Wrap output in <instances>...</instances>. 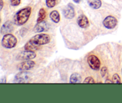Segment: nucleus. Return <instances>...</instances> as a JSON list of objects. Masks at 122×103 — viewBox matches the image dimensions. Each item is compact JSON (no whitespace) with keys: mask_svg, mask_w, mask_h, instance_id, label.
Segmentation results:
<instances>
[{"mask_svg":"<svg viewBox=\"0 0 122 103\" xmlns=\"http://www.w3.org/2000/svg\"><path fill=\"white\" fill-rule=\"evenodd\" d=\"M51 41L50 35L46 34H39L31 38L25 45V50L35 51L41 46L48 44Z\"/></svg>","mask_w":122,"mask_h":103,"instance_id":"f257e3e1","label":"nucleus"},{"mask_svg":"<svg viewBox=\"0 0 122 103\" xmlns=\"http://www.w3.org/2000/svg\"><path fill=\"white\" fill-rule=\"evenodd\" d=\"M32 8L26 7L18 11L14 16V23L16 25H23L27 22L30 16Z\"/></svg>","mask_w":122,"mask_h":103,"instance_id":"f03ea898","label":"nucleus"},{"mask_svg":"<svg viewBox=\"0 0 122 103\" xmlns=\"http://www.w3.org/2000/svg\"><path fill=\"white\" fill-rule=\"evenodd\" d=\"M17 43V39L13 34H5L2 37L1 44L2 46L7 49H12L15 47Z\"/></svg>","mask_w":122,"mask_h":103,"instance_id":"7ed1b4c3","label":"nucleus"},{"mask_svg":"<svg viewBox=\"0 0 122 103\" xmlns=\"http://www.w3.org/2000/svg\"><path fill=\"white\" fill-rule=\"evenodd\" d=\"M88 63L89 67L94 70H99L101 67V62L97 56L94 55H89L88 57Z\"/></svg>","mask_w":122,"mask_h":103,"instance_id":"20e7f679","label":"nucleus"},{"mask_svg":"<svg viewBox=\"0 0 122 103\" xmlns=\"http://www.w3.org/2000/svg\"><path fill=\"white\" fill-rule=\"evenodd\" d=\"M30 73L26 72V71H21L18 73L15 77V83H27L30 79Z\"/></svg>","mask_w":122,"mask_h":103,"instance_id":"39448f33","label":"nucleus"},{"mask_svg":"<svg viewBox=\"0 0 122 103\" xmlns=\"http://www.w3.org/2000/svg\"><path fill=\"white\" fill-rule=\"evenodd\" d=\"M117 25V20L113 16L106 17L103 20V25L107 29H113Z\"/></svg>","mask_w":122,"mask_h":103,"instance_id":"423d86ee","label":"nucleus"},{"mask_svg":"<svg viewBox=\"0 0 122 103\" xmlns=\"http://www.w3.org/2000/svg\"><path fill=\"white\" fill-rule=\"evenodd\" d=\"M36 55L33 51H29V50H25L21 52L20 53L18 54L17 56V59L18 60L23 61V60H30L35 58Z\"/></svg>","mask_w":122,"mask_h":103,"instance_id":"0eeeda50","label":"nucleus"},{"mask_svg":"<svg viewBox=\"0 0 122 103\" xmlns=\"http://www.w3.org/2000/svg\"><path fill=\"white\" fill-rule=\"evenodd\" d=\"M35 65V62L34 61L26 60L19 63L17 66V68L20 71H28L33 68Z\"/></svg>","mask_w":122,"mask_h":103,"instance_id":"6e6552de","label":"nucleus"},{"mask_svg":"<svg viewBox=\"0 0 122 103\" xmlns=\"http://www.w3.org/2000/svg\"><path fill=\"white\" fill-rule=\"evenodd\" d=\"M64 17L67 19H72L75 16V8L71 4H69L63 10Z\"/></svg>","mask_w":122,"mask_h":103,"instance_id":"1a4fd4ad","label":"nucleus"},{"mask_svg":"<svg viewBox=\"0 0 122 103\" xmlns=\"http://www.w3.org/2000/svg\"><path fill=\"white\" fill-rule=\"evenodd\" d=\"M14 29L13 23L10 20L5 22L2 26L1 29V32L2 34H7L11 32Z\"/></svg>","mask_w":122,"mask_h":103,"instance_id":"9d476101","label":"nucleus"},{"mask_svg":"<svg viewBox=\"0 0 122 103\" xmlns=\"http://www.w3.org/2000/svg\"><path fill=\"white\" fill-rule=\"evenodd\" d=\"M77 23L82 28H87L89 26V22L85 15H80L77 18Z\"/></svg>","mask_w":122,"mask_h":103,"instance_id":"9b49d317","label":"nucleus"},{"mask_svg":"<svg viewBox=\"0 0 122 103\" xmlns=\"http://www.w3.org/2000/svg\"><path fill=\"white\" fill-rule=\"evenodd\" d=\"M48 29V25L45 21L38 23L34 28V31L35 32H41Z\"/></svg>","mask_w":122,"mask_h":103,"instance_id":"f8f14e48","label":"nucleus"},{"mask_svg":"<svg viewBox=\"0 0 122 103\" xmlns=\"http://www.w3.org/2000/svg\"><path fill=\"white\" fill-rule=\"evenodd\" d=\"M88 2L89 6L94 9H98L102 5L101 0H88Z\"/></svg>","mask_w":122,"mask_h":103,"instance_id":"ddd939ff","label":"nucleus"},{"mask_svg":"<svg viewBox=\"0 0 122 103\" xmlns=\"http://www.w3.org/2000/svg\"><path fill=\"white\" fill-rule=\"evenodd\" d=\"M50 16L51 20L55 23H58L60 20V15L58 11L57 10H54L51 11L50 14Z\"/></svg>","mask_w":122,"mask_h":103,"instance_id":"4468645a","label":"nucleus"},{"mask_svg":"<svg viewBox=\"0 0 122 103\" xmlns=\"http://www.w3.org/2000/svg\"><path fill=\"white\" fill-rule=\"evenodd\" d=\"M81 82V76L78 73H73L71 74L70 79L71 83H79Z\"/></svg>","mask_w":122,"mask_h":103,"instance_id":"2eb2a0df","label":"nucleus"},{"mask_svg":"<svg viewBox=\"0 0 122 103\" xmlns=\"http://www.w3.org/2000/svg\"><path fill=\"white\" fill-rule=\"evenodd\" d=\"M46 16V11L44 8H41L38 13V17L37 19V23L44 21Z\"/></svg>","mask_w":122,"mask_h":103,"instance_id":"dca6fc26","label":"nucleus"},{"mask_svg":"<svg viewBox=\"0 0 122 103\" xmlns=\"http://www.w3.org/2000/svg\"><path fill=\"white\" fill-rule=\"evenodd\" d=\"M60 0H46V5L48 8H52L59 3Z\"/></svg>","mask_w":122,"mask_h":103,"instance_id":"f3484780","label":"nucleus"},{"mask_svg":"<svg viewBox=\"0 0 122 103\" xmlns=\"http://www.w3.org/2000/svg\"><path fill=\"white\" fill-rule=\"evenodd\" d=\"M112 80H113V83H121V79H120V76L119 75V74L116 73L114 75H113V78H112Z\"/></svg>","mask_w":122,"mask_h":103,"instance_id":"a211bd4d","label":"nucleus"},{"mask_svg":"<svg viewBox=\"0 0 122 103\" xmlns=\"http://www.w3.org/2000/svg\"><path fill=\"white\" fill-rule=\"evenodd\" d=\"M84 83H95V80L93 79L92 77H88L85 80L83 81Z\"/></svg>","mask_w":122,"mask_h":103,"instance_id":"6ab92c4d","label":"nucleus"},{"mask_svg":"<svg viewBox=\"0 0 122 103\" xmlns=\"http://www.w3.org/2000/svg\"><path fill=\"white\" fill-rule=\"evenodd\" d=\"M11 4L13 6H17L21 2V0H10Z\"/></svg>","mask_w":122,"mask_h":103,"instance_id":"aec40b11","label":"nucleus"},{"mask_svg":"<svg viewBox=\"0 0 122 103\" xmlns=\"http://www.w3.org/2000/svg\"><path fill=\"white\" fill-rule=\"evenodd\" d=\"M107 73V68L106 67H103L101 69V74L102 77H104Z\"/></svg>","mask_w":122,"mask_h":103,"instance_id":"412c9836","label":"nucleus"},{"mask_svg":"<svg viewBox=\"0 0 122 103\" xmlns=\"http://www.w3.org/2000/svg\"><path fill=\"white\" fill-rule=\"evenodd\" d=\"M4 6V2L2 0H0V10L3 8Z\"/></svg>","mask_w":122,"mask_h":103,"instance_id":"4be33fe9","label":"nucleus"},{"mask_svg":"<svg viewBox=\"0 0 122 103\" xmlns=\"http://www.w3.org/2000/svg\"><path fill=\"white\" fill-rule=\"evenodd\" d=\"M82 1V0H73L74 2H76V3H77V4L80 3V2H81Z\"/></svg>","mask_w":122,"mask_h":103,"instance_id":"5701e85b","label":"nucleus"},{"mask_svg":"<svg viewBox=\"0 0 122 103\" xmlns=\"http://www.w3.org/2000/svg\"><path fill=\"white\" fill-rule=\"evenodd\" d=\"M106 83H113V81H110V80H107V81H106Z\"/></svg>","mask_w":122,"mask_h":103,"instance_id":"b1692460","label":"nucleus"},{"mask_svg":"<svg viewBox=\"0 0 122 103\" xmlns=\"http://www.w3.org/2000/svg\"><path fill=\"white\" fill-rule=\"evenodd\" d=\"M1 15H0V25H1Z\"/></svg>","mask_w":122,"mask_h":103,"instance_id":"393cba45","label":"nucleus"}]
</instances>
